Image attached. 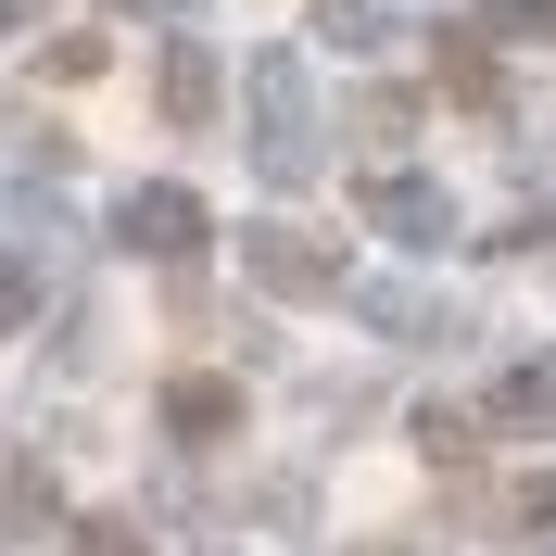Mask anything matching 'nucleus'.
Listing matches in <instances>:
<instances>
[{
	"label": "nucleus",
	"mask_w": 556,
	"mask_h": 556,
	"mask_svg": "<svg viewBox=\"0 0 556 556\" xmlns=\"http://www.w3.org/2000/svg\"><path fill=\"white\" fill-rule=\"evenodd\" d=\"M165 114H177V127H203V114H215V64L190 51V38L165 51Z\"/></svg>",
	"instance_id": "obj_5"
},
{
	"label": "nucleus",
	"mask_w": 556,
	"mask_h": 556,
	"mask_svg": "<svg viewBox=\"0 0 556 556\" xmlns=\"http://www.w3.org/2000/svg\"><path fill=\"white\" fill-rule=\"evenodd\" d=\"M443 89H455V102H493V64H481V51H468V26L443 38Z\"/></svg>",
	"instance_id": "obj_7"
},
{
	"label": "nucleus",
	"mask_w": 556,
	"mask_h": 556,
	"mask_svg": "<svg viewBox=\"0 0 556 556\" xmlns=\"http://www.w3.org/2000/svg\"><path fill=\"white\" fill-rule=\"evenodd\" d=\"M493 417H556V380H531V367H519V380L493 392Z\"/></svg>",
	"instance_id": "obj_8"
},
{
	"label": "nucleus",
	"mask_w": 556,
	"mask_h": 556,
	"mask_svg": "<svg viewBox=\"0 0 556 556\" xmlns=\"http://www.w3.org/2000/svg\"><path fill=\"white\" fill-rule=\"evenodd\" d=\"M253 278H266V291H291V304H316V291H342V253L304 241V228H253Z\"/></svg>",
	"instance_id": "obj_1"
},
{
	"label": "nucleus",
	"mask_w": 556,
	"mask_h": 556,
	"mask_svg": "<svg viewBox=\"0 0 556 556\" xmlns=\"http://www.w3.org/2000/svg\"><path fill=\"white\" fill-rule=\"evenodd\" d=\"M0 26H26V0H0Z\"/></svg>",
	"instance_id": "obj_13"
},
{
	"label": "nucleus",
	"mask_w": 556,
	"mask_h": 556,
	"mask_svg": "<svg viewBox=\"0 0 556 556\" xmlns=\"http://www.w3.org/2000/svg\"><path fill=\"white\" fill-rule=\"evenodd\" d=\"M89 556H139V544H127V531H114V519H102V531H89Z\"/></svg>",
	"instance_id": "obj_11"
},
{
	"label": "nucleus",
	"mask_w": 556,
	"mask_h": 556,
	"mask_svg": "<svg viewBox=\"0 0 556 556\" xmlns=\"http://www.w3.org/2000/svg\"><path fill=\"white\" fill-rule=\"evenodd\" d=\"M519 519H531V531H556V481H531V493H519Z\"/></svg>",
	"instance_id": "obj_10"
},
{
	"label": "nucleus",
	"mask_w": 556,
	"mask_h": 556,
	"mask_svg": "<svg viewBox=\"0 0 556 556\" xmlns=\"http://www.w3.org/2000/svg\"><path fill=\"white\" fill-rule=\"evenodd\" d=\"M481 38H556V0H481Z\"/></svg>",
	"instance_id": "obj_6"
},
{
	"label": "nucleus",
	"mask_w": 556,
	"mask_h": 556,
	"mask_svg": "<svg viewBox=\"0 0 556 556\" xmlns=\"http://www.w3.org/2000/svg\"><path fill=\"white\" fill-rule=\"evenodd\" d=\"M165 430L177 443H228V430H241V392L228 380H165Z\"/></svg>",
	"instance_id": "obj_3"
},
{
	"label": "nucleus",
	"mask_w": 556,
	"mask_h": 556,
	"mask_svg": "<svg viewBox=\"0 0 556 556\" xmlns=\"http://www.w3.org/2000/svg\"><path fill=\"white\" fill-rule=\"evenodd\" d=\"M13 316H26V266H13V253H0V329H13Z\"/></svg>",
	"instance_id": "obj_9"
},
{
	"label": "nucleus",
	"mask_w": 556,
	"mask_h": 556,
	"mask_svg": "<svg viewBox=\"0 0 556 556\" xmlns=\"http://www.w3.org/2000/svg\"><path fill=\"white\" fill-rule=\"evenodd\" d=\"M114 241H127V253H165V266H177V253L203 241V203H190V190H127Z\"/></svg>",
	"instance_id": "obj_2"
},
{
	"label": "nucleus",
	"mask_w": 556,
	"mask_h": 556,
	"mask_svg": "<svg viewBox=\"0 0 556 556\" xmlns=\"http://www.w3.org/2000/svg\"><path fill=\"white\" fill-rule=\"evenodd\" d=\"M127 13H190V0H127Z\"/></svg>",
	"instance_id": "obj_12"
},
{
	"label": "nucleus",
	"mask_w": 556,
	"mask_h": 556,
	"mask_svg": "<svg viewBox=\"0 0 556 556\" xmlns=\"http://www.w3.org/2000/svg\"><path fill=\"white\" fill-rule=\"evenodd\" d=\"M367 215H380L392 241H443V190H430V177H380V190H367Z\"/></svg>",
	"instance_id": "obj_4"
}]
</instances>
